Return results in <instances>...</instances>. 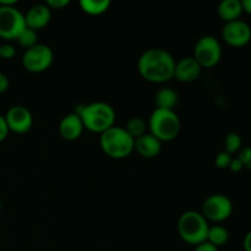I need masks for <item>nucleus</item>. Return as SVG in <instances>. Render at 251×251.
Wrapping results in <instances>:
<instances>
[{
    "instance_id": "nucleus-9",
    "label": "nucleus",
    "mask_w": 251,
    "mask_h": 251,
    "mask_svg": "<svg viewBox=\"0 0 251 251\" xmlns=\"http://www.w3.org/2000/svg\"><path fill=\"white\" fill-rule=\"evenodd\" d=\"M201 213L207 221L221 223L232 216L233 202L223 194H213L203 201Z\"/></svg>"
},
{
    "instance_id": "nucleus-20",
    "label": "nucleus",
    "mask_w": 251,
    "mask_h": 251,
    "mask_svg": "<svg viewBox=\"0 0 251 251\" xmlns=\"http://www.w3.org/2000/svg\"><path fill=\"white\" fill-rule=\"evenodd\" d=\"M124 129L126 130L127 134H129L132 139L136 140L139 139L140 136L146 134L149 126H147V123L145 122L142 118L135 117V118H131V119L127 122L126 126H125Z\"/></svg>"
},
{
    "instance_id": "nucleus-28",
    "label": "nucleus",
    "mask_w": 251,
    "mask_h": 251,
    "mask_svg": "<svg viewBox=\"0 0 251 251\" xmlns=\"http://www.w3.org/2000/svg\"><path fill=\"white\" fill-rule=\"evenodd\" d=\"M243 168H244V166H243L242 161H240L238 157H235V158L232 159V162H230L229 164V168L228 169H230L233 173H239V172L243 171Z\"/></svg>"
},
{
    "instance_id": "nucleus-14",
    "label": "nucleus",
    "mask_w": 251,
    "mask_h": 251,
    "mask_svg": "<svg viewBox=\"0 0 251 251\" xmlns=\"http://www.w3.org/2000/svg\"><path fill=\"white\" fill-rule=\"evenodd\" d=\"M85 126L80 115L76 113L66 114L59 124V134L65 141H76L82 135Z\"/></svg>"
},
{
    "instance_id": "nucleus-18",
    "label": "nucleus",
    "mask_w": 251,
    "mask_h": 251,
    "mask_svg": "<svg viewBox=\"0 0 251 251\" xmlns=\"http://www.w3.org/2000/svg\"><path fill=\"white\" fill-rule=\"evenodd\" d=\"M80 7L90 16H100L108 11L110 7L109 0H81Z\"/></svg>"
},
{
    "instance_id": "nucleus-15",
    "label": "nucleus",
    "mask_w": 251,
    "mask_h": 251,
    "mask_svg": "<svg viewBox=\"0 0 251 251\" xmlns=\"http://www.w3.org/2000/svg\"><path fill=\"white\" fill-rule=\"evenodd\" d=\"M162 142L153 135L146 132L135 140L134 151H136L144 158H154L161 153Z\"/></svg>"
},
{
    "instance_id": "nucleus-32",
    "label": "nucleus",
    "mask_w": 251,
    "mask_h": 251,
    "mask_svg": "<svg viewBox=\"0 0 251 251\" xmlns=\"http://www.w3.org/2000/svg\"><path fill=\"white\" fill-rule=\"evenodd\" d=\"M243 11L248 12V14L251 15V0H243Z\"/></svg>"
},
{
    "instance_id": "nucleus-31",
    "label": "nucleus",
    "mask_w": 251,
    "mask_h": 251,
    "mask_svg": "<svg viewBox=\"0 0 251 251\" xmlns=\"http://www.w3.org/2000/svg\"><path fill=\"white\" fill-rule=\"evenodd\" d=\"M243 248H244V251H251V230L245 234L244 240H243Z\"/></svg>"
},
{
    "instance_id": "nucleus-10",
    "label": "nucleus",
    "mask_w": 251,
    "mask_h": 251,
    "mask_svg": "<svg viewBox=\"0 0 251 251\" xmlns=\"http://www.w3.org/2000/svg\"><path fill=\"white\" fill-rule=\"evenodd\" d=\"M223 41L232 47H244L251 41V27L243 20L227 22L222 29Z\"/></svg>"
},
{
    "instance_id": "nucleus-29",
    "label": "nucleus",
    "mask_w": 251,
    "mask_h": 251,
    "mask_svg": "<svg viewBox=\"0 0 251 251\" xmlns=\"http://www.w3.org/2000/svg\"><path fill=\"white\" fill-rule=\"evenodd\" d=\"M9 86H10V80L5 74L0 73V95L4 92H6L9 90Z\"/></svg>"
},
{
    "instance_id": "nucleus-23",
    "label": "nucleus",
    "mask_w": 251,
    "mask_h": 251,
    "mask_svg": "<svg viewBox=\"0 0 251 251\" xmlns=\"http://www.w3.org/2000/svg\"><path fill=\"white\" fill-rule=\"evenodd\" d=\"M232 159H233L232 154H229L228 152H226V151H222V152H220L217 156H216L215 164L217 168L227 169V168H229V164H230V162H232Z\"/></svg>"
},
{
    "instance_id": "nucleus-30",
    "label": "nucleus",
    "mask_w": 251,
    "mask_h": 251,
    "mask_svg": "<svg viewBox=\"0 0 251 251\" xmlns=\"http://www.w3.org/2000/svg\"><path fill=\"white\" fill-rule=\"evenodd\" d=\"M194 251H218V248H216L215 245H212L211 243L205 242V243H201V244L196 245Z\"/></svg>"
},
{
    "instance_id": "nucleus-12",
    "label": "nucleus",
    "mask_w": 251,
    "mask_h": 251,
    "mask_svg": "<svg viewBox=\"0 0 251 251\" xmlns=\"http://www.w3.org/2000/svg\"><path fill=\"white\" fill-rule=\"evenodd\" d=\"M202 68L195 60L194 56H185L176 63L174 69V78L179 82L190 83L194 82L201 75Z\"/></svg>"
},
{
    "instance_id": "nucleus-24",
    "label": "nucleus",
    "mask_w": 251,
    "mask_h": 251,
    "mask_svg": "<svg viewBox=\"0 0 251 251\" xmlns=\"http://www.w3.org/2000/svg\"><path fill=\"white\" fill-rule=\"evenodd\" d=\"M16 55V49L11 43H5L0 46V58L5 60H11Z\"/></svg>"
},
{
    "instance_id": "nucleus-19",
    "label": "nucleus",
    "mask_w": 251,
    "mask_h": 251,
    "mask_svg": "<svg viewBox=\"0 0 251 251\" xmlns=\"http://www.w3.org/2000/svg\"><path fill=\"white\" fill-rule=\"evenodd\" d=\"M229 240V232L226 227L220 225H216L211 227L208 229L207 234V242L211 243L212 245H215L216 248H220L222 245L227 244V242Z\"/></svg>"
},
{
    "instance_id": "nucleus-16",
    "label": "nucleus",
    "mask_w": 251,
    "mask_h": 251,
    "mask_svg": "<svg viewBox=\"0 0 251 251\" xmlns=\"http://www.w3.org/2000/svg\"><path fill=\"white\" fill-rule=\"evenodd\" d=\"M217 12L221 20L227 24V22L239 20L244 11H243V5L240 0H223L218 5Z\"/></svg>"
},
{
    "instance_id": "nucleus-11",
    "label": "nucleus",
    "mask_w": 251,
    "mask_h": 251,
    "mask_svg": "<svg viewBox=\"0 0 251 251\" xmlns=\"http://www.w3.org/2000/svg\"><path fill=\"white\" fill-rule=\"evenodd\" d=\"M4 117L10 132L15 134H26L33 125L31 110L24 105H12Z\"/></svg>"
},
{
    "instance_id": "nucleus-5",
    "label": "nucleus",
    "mask_w": 251,
    "mask_h": 251,
    "mask_svg": "<svg viewBox=\"0 0 251 251\" xmlns=\"http://www.w3.org/2000/svg\"><path fill=\"white\" fill-rule=\"evenodd\" d=\"M150 134L161 142L173 141L180 132L181 123L178 114L174 110L167 109H157L154 108L153 112L150 115L149 123Z\"/></svg>"
},
{
    "instance_id": "nucleus-34",
    "label": "nucleus",
    "mask_w": 251,
    "mask_h": 251,
    "mask_svg": "<svg viewBox=\"0 0 251 251\" xmlns=\"http://www.w3.org/2000/svg\"><path fill=\"white\" fill-rule=\"evenodd\" d=\"M0 60H1V58H0Z\"/></svg>"
},
{
    "instance_id": "nucleus-22",
    "label": "nucleus",
    "mask_w": 251,
    "mask_h": 251,
    "mask_svg": "<svg viewBox=\"0 0 251 251\" xmlns=\"http://www.w3.org/2000/svg\"><path fill=\"white\" fill-rule=\"evenodd\" d=\"M242 144V137H240L239 134H237V132H229L225 137V151L232 154V156L234 153H237V152L239 153L240 150L243 149Z\"/></svg>"
},
{
    "instance_id": "nucleus-13",
    "label": "nucleus",
    "mask_w": 251,
    "mask_h": 251,
    "mask_svg": "<svg viewBox=\"0 0 251 251\" xmlns=\"http://www.w3.org/2000/svg\"><path fill=\"white\" fill-rule=\"evenodd\" d=\"M51 20V10L46 4H36L25 14L26 27L38 31L48 26Z\"/></svg>"
},
{
    "instance_id": "nucleus-2",
    "label": "nucleus",
    "mask_w": 251,
    "mask_h": 251,
    "mask_svg": "<svg viewBox=\"0 0 251 251\" xmlns=\"http://www.w3.org/2000/svg\"><path fill=\"white\" fill-rule=\"evenodd\" d=\"M75 113L80 115L86 130L100 135L114 126L115 118H117L114 108L105 102H92L83 104Z\"/></svg>"
},
{
    "instance_id": "nucleus-8",
    "label": "nucleus",
    "mask_w": 251,
    "mask_h": 251,
    "mask_svg": "<svg viewBox=\"0 0 251 251\" xmlns=\"http://www.w3.org/2000/svg\"><path fill=\"white\" fill-rule=\"evenodd\" d=\"M53 60L54 53L50 47L38 43L25 50L22 55V66L28 73L41 74L50 68Z\"/></svg>"
},
{
    "instance_id": "nucleus-3",
    "label": "nucleus",
    "mask_w": 251,
    "mask_h": 251,
    "mask_svg": "<svg viewBox=\"0 0 251 251\" xmlns=\"http://www.w3.org/2000/svg\"><path fill=\"white\" fill-rule=\"evenodd\" d=\"M100 146L108 157L124 159L134 152L135 140L122 126H113L100 134Z\"/></svg>"
},
{
    "instance_id": "nucleus-27",
    "label": "nucleus",
    "mask_w": 251,
    "mask_h": 251,
    "mask_svg": "<svg viewBox=\"0 0 251 251\" xmlns=\"http://www.w3.org/2000/svg\"><path fill=\"white\" fill-rule=\"evenodd\" d=\"M9 134H10V130H9V127H7L5 117L4 115L0 114V142L5 141V140H6V137L9 136Z\"/></svg>"
},
{
    "instance_id": "nucleus-26",
    "label": "nucleus",
    "mask_w": 251,
    "mask_h": 251,
    "mask_svg": "<svg viewBox=\"0 0 251 251\" xmlns=\"http://www.w3.org/2000/svg\"><path fill=\"white\" fill-rule=\"evenodd\" d=\"M70 4L69 0H47L46 5L49 7V9L53 10H60L64 9L65 6Z\"/></svg>"
},
{
    "instance_id": "nucleus-1",
    "label": "nucleus",
    "mask_w": 251,
    "mask_h": 251,
    "mask_svg": "<svg viewBox=\"0 0 251 251\" xmlns=\"http://www.w3.org/2000/svg\"><path fill=\"white\" fill-rule=\"evenodd\" d=\"M176 59L163 48H150L140 55L137 70L144 80L151 83H166L174 78Z\"/></svg>"
},
{
    "instance_id": "nucleus-6",
    "label": "nucleus",
    "mask_w": 251,
    "mask_h": 251,
    "mask_svg": "<svg viewBox=\"0 0 251 251\" xmlns=\"http://www.w3.org/2000/svg\"><path fill=\"white\" fill-rule=\"evenodd\" d=\"M194 58L202 69H210L217 65L222 59V46L216 37L203 36L196 42Z\"/></svg>"
},
{
    "instance_id": "nucleus-7",
    "label": "nucleus",
    "mask_w": 251,
    "mask_h": 251,
    "mask_svg": "<svg viewBox=\"0 0 251 251\" xmlns=\"http://www.w3.org/2000/svg\"><path fill=\"white\" fill-rule=\"evenodd\" d=\"M25 28V14L16 6H0V38L16 41Z\"/></svg>"
},
{
    "instance_id": "nucleus-17",
    "label": "nucleus",
    "mask_w": 251,
    "mask_h": 251,
    "mask_svg": "<svg viewBox=\"0 0 251 251\" xmlns=\"http://www.w3.org/2000/svg\"><path fill=\"white\" fill-rule=\"evenodd\" d=\"M178 93L169 87L161 88L154 95V104L157 109L174 110L176 105L178 104Z\"/></svg>"
},
{
    "instance_id": "nucleus-33",
    "label": "nucleus",
    "mask_w": 251,
    "mask_h": 251,
    "mask_svg": "<svg viewBox=\"0 0 251 251\" xmlns=\"http://www.w3.org/2000/svg\"><path fill=\"white\" fill-rule=\"evenodd\" d=\"M1 210H2V202L1 200H0V212H1Z\"/></svg>"
},
{
    "instance_id": "nucleus-4",
    "label": "nucleus",
    "mask_w": 251,
    "mask_h": 251,
    "mask_svg": "<svg viewBox=\"0 0 251 251\" xmlns=\"http://www.w3.org/2000/svg\"><path fill=\"white\" fill-rule=\"evenodd\" d=\"M208 229V221L198 211H186L181 213L178 220L179 237L193 247L207 242Z\"/></svg>"
},
{
    "instance_id": "nucleus-25",
    "label": "nucleus",
    "mask_w": 251,
    "mask_h": 251,
    "mask_svg": "<svg viewBox=\"0 0 251 251\" xmlns=\"http://www.w3.org/2000/svg\"><path fill=\"white\" fill-rule=\"evenodd\" d=\"M238 158L242 161L244 168H248L251 171V147H244L239 151Z\"/></svg>"
},
{
    "instance_id": "nucleus-21",
    "label": "nucleus",
    "mask_w": 251,
    "mask_h": 251,
    "mask_svg": "<svg viewBox=\"0 0 251 251\" xmlns=\"http://www.w3.org/2000/svg\"><path fill=\"white\" fill-rule=\"evenodd\" d=\"M16 41L19 42L20 46L24 47L25 49H29L32 48V47L36 46V44H38V33H37V31H34V29L26 27V28L20 33V36L17 37Z\"/></svg>"
}]
</instances>
